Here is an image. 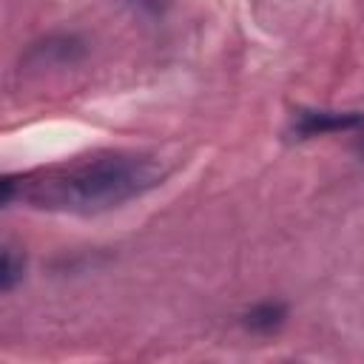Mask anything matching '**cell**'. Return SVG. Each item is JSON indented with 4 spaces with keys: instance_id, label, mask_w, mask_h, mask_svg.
Wrapping results in <instances>:
<instances>
[{
    "instance_id": "cell-2",
    "label": "cell",
    "mask_w": 364,
    "mask_h": 364,
    "mask_svg": "<svg viewBox=\"0 0 364 364\" xmlns=\"http://www.w3.org/2000/svg\"><path fill=\"white\" fill-rule=\"evenodd\" d=\"M364 125L361 111H327V108H299L290 119V134L296 139H310L333 131H353Z\"/></svg>"
},
{
    "instance_id": "cell-1",
    "label": "cell",
    "mask_w": 364,
    "mask_h": 364,
    "mask_svg": "<svg viewBox=\"0 0 364 364\" xmlns=\"http://www.w3.org/2000/svg\"><path fill=\"white\" fill-rule=\"evenodd\" d=\"M165 168L145 154L102 151L63 165L26 171L3 179V202H23L37 210L100 213L125 205L162 185Z\"/></svg>"
},
{
    "instance_id": "cell-3",
    "label": "cell",
    "mask_w": 364,
    "mask_h": 364,
    "mask_svg": "<svg viewBox=\"0 0 364 364\" xmlns=\"http://www.w3.org/2000/svg\"><path fill=\"white\" fill-rule=\"evenodd\" d=\"M287 318V307L282 301H259L245 313V327L253 333H273Z\"/></svg>"
},
{
    "instance_id": "cell-4",
    "label": "cell",
    "mask_w": 364,
    "mask_h": 364,
    "mask_svg": "<svg viewBox=\"0 0 364 364\" xmlns=\"http://www.w3.org/2000/svg\"><path fill=\"white\" fill-rule=\"evenodd\" d=\"M23 270H26L23 253H17L14 247H3V256H0V287L11 290L23 279Z\"/></svg>"
}]
</instances>
